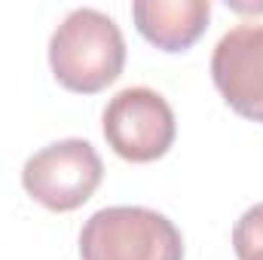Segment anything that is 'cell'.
Segmentation results:
<instances>
[{
    "instance_id": "1",
    "label": "cell",
    "mask_w": 263,
    "mask_h": 260,
    "mask_svg": "<svg viewBox=\"0 0 263 260\" xmlns=\"http://www.w3.org/2000/svg\"><path fill=\"white\" fill-rule=\"evenodd\" d=\"M49 67L65 89L95 95L123 73L126 37L107 12L70 9L49 37Z\"/></svg>"
},
{
    "instance_id": "5",
    "label": "cell",
    "mask_w": 263,
    "mask_h": 260,
    "mask_svg": "<svg viewBox=\"0 0 263 260\" xmlns=\"http://www.w3.org/2000/svg\"><path fill=\"white\" fill-rule=\"evenodd\" d=\"M211 80L239 117L263 123V22H242L217 40Z\"/></svg>"
},
{
    "instance_id": "2",
    "label": "cell",
    "mask_w": 263,
    "mask_h": 260,
    "mask_svg": "<svg viewBox=\"0 0 263 260\" xmlns=\"http://www.w3.org/2000/svg\"><path fill=\"white\" fill-rule=\"evenodd\" d=\"M83 260H184L181 230L144 205H110L80 230Z\"/></svg>"
},
{
    "instance_id": "3",
    "label": "cell",
    "mask_w": 263,
    "mask_h": 260,
    "mask_svg": "<svg viewBox=\"0 0 263 260\" xmlns=\"http://www.w3.org/2000/svg\"><path fill=\"white\" fill-rule=\"evenodd\" d=\"M104 178L98 150L83 138H65L37 150L22 169V187L49 211H77Z\"/></svg>"
},
{
    "instance_id": "4",
    "label": "cell",
    "mask_w": 263,
    "mask_h": 260,
    "mask_svg": "<svg viewBox=\"0 0 263 260\" xmlns=\"http://www.w3.org/2000/svg\"><path fill=\"white\" fill-rule=\"evenodd\" d=\"M104 138L126 162H153L175 144L178 123L172 104L150 86H129L104 107Z\"/></svg>"
},
{
    "instance_id": "6",
    "label": "cell",
    "mask_w": 263,
    "mask_h": 260,
    "mask_svg": "<svg viewBox=\"0 0 263 260\" xmlns=\"http://www.w3.org/2000/svg\"><path fill=\"white\" fill-rule=\"evenodd\" d=\"M208 0H135L132 18L147 43L162 52H184L208 28Z\"/></svg>"
},
{
    "instance_id": "7",
    "label": "cell",
    "mask_w": 263,
    "mask_h": 260,
    "mask_svg": "<svg viewBox=\"0 0 263 260\" xmlns=\"http://www.w3.org/2000/svg\"><path fill=\"white\" fill-rule=\"evenodd\" d=\"M233 248L239 260H263V202L251 205L233 227Z\"/></svg>"
}]
</instances>
